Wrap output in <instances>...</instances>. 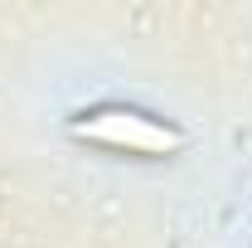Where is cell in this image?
<instances>
[{"mask_svg": "<svg viewBox=\"0 0 252 248\" xmlns=\"http://www.w3.org/2000/svg\"><path fill=\"white\" fill-rule=\"evenodd\" d=\"M73 136H88V141L117 146V151H141V156H165L185 146V136L175 126L141 117V112H97L88 122H73Z\"/></svg>", "mask_w": 252, "mask_h": 248, "instance_id": "6da1fadb", "label": "cell"}]
</instances>
